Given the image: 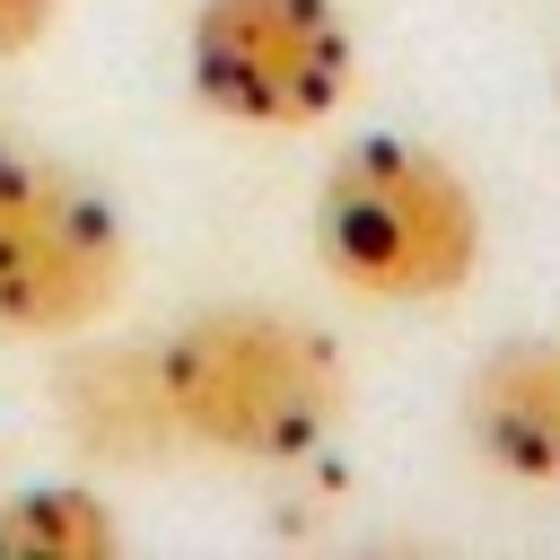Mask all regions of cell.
Returning <instances> with one entry per match:
<instances>
[{
    "label": "cell",
    "instance_id": "obj_1",
    "mask_svg": "<svg viewBox=\"0 0 560 560\" xmlns=\"http://www.w3.org/2000/svg\"><path fill=\"white\" fill-rule=\"evenodd\" d=\"M149 368L175 438L236 464H306L350 411V368L332 332L280 306H201L166 341H149Z\"/></svg>",
    "mask_w": 560,
    "mask_h": 560
},
{
    "label": "cell",
    "instance_id": "obj_2",
    "mask_svg": "<svg viewBox=\"0 0 560 560\" xmlns=\"http://www.w3.org/2000/svg\"><path fill=\"white\" fill-rule=\"evenodd\" d=\"M315 254L350 298L429 306V298H455L472 280L481 201L438 149H420L402 131H376V140H350L324 166V184H315Z\"/></svg>",
    "mask_w": 560,
    "mask_h": 560
},
{
    "label": "cell",
    "instance_id": "obj_3",
    "mask_svg": "<svg viewBox=\"0 0 560 560\" xmlns=\"http://www.w3.org/2000/svg\"><path fill=\"white\" fill-rule=\"evenodd\" d=\"M122 289H131L122 210L88 175L0 131V332H26V341L88 332L114 315Z\"/></svg>",
    "mask_w": 560,
    "mask_h": 560
},
{
    "label": "cell",
    "instance_id": "obj_4",
    "mask_svg": "<svg viewBox=\"0 0 560 560\" xmlns=\"http://www.w3.org/2000/svg\"><path fill=\"white\" fill-rule=\"evenodd\" d=\"M184 79L219 122L315 131L350 105L359 35L332 0H201L184 26Z\"/></svg>",
    "mask_w": 560,
    "mask_h": 560
},
{
    "label": "cell",
    "instance_id": "obj_5",
    "mask_svg": "<svg viewBox=\"0 0 560 560\" xmlns=\"http://www.w3.org/2000/svg\"><path fill=\"white\" fill-rule=\"evenodd\" d=\"M464 429L490 472L560 490V341H508L464 376Z\"/></svg>",
    "mask_w": 560,
    "mask_h": 560
},
{
    "label": "cell",
    "instance_id": "obj_6",
    "mask_svg": "<svg viewBox=\"0 0 560 560\" xmlns=\"http://www.w3.org/2000/svg\"><path fill=\"white\" fill-rule=\"evenodd\" d=\"M61 420L105 464H149V455L175 446V420H166V394H158L149 350H88L61 376Z\"/></svg>",
    "mask_w": 560,
    "mask_h": 560
},
{
    "label": "cell",
    "instance_id": "obj_7",
    "mask_svg": "<svg viewBox=\"0 0 560 560\" xmlns=\"http://www.w3.org/2000/svg\"><path fill=\"white\" fill-rule=\"evenodd\" d=\"M0 551L18 560H114L122 525L88 481H35L0 499Z\"/></svg>",
    "mask_w": 560,
    "mask_h": 560
},
{
    "label": "cell",
    "instance_id": "obj_8",
    "mask_svg": "<svg viewBox=\"0 0 560 560\" xmlns=\"http://www.w3.org/2000/svg\"><path fill=\"white\" fill-rule=\"evenodd\" d=\"M52 18H61V0H0V61L35 52L52 35Z\"/></svg>",
    "mask_w": 560,
    "mask_h": 560
}]
</instances>
